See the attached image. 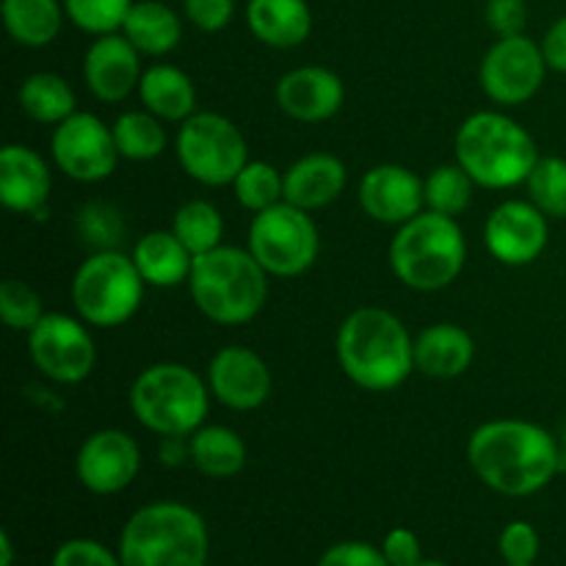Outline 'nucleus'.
Returning <instances> with one entry per match:
<instances>
[{"label":"nucleus","instance_id":"8","mask_svg":"<svg viewBox=\"0 0 566 566\" xmlns=\"http://www.w3.org/2000/svg\"><path fill=\"white\" fill-rule=\"evenodd\" d=\"M147 282L133 258L119 249L92 252L72 276V304L77 318L97 329H116L138 313Z\"/></svg>","mask_w":566,"mask_h":566},{"label":"nucleus","instance_id":"39","mask_svg":"<svg viewBox=\"0 0 566 566\" xmlns=\"http://www.w3.org/2000/svg\"><path fill=\"white\" fill-rule=\"evenodd\" d=\"M53 566H122V562L99 542L70 539L55 551Z\"/></svg>","mask_w":566,"mask_h":566},{"label":"nucleus","instance_id":"25","mask_svg":"<svg viewBox=\"0 0 566 566\" xmlns=\"http://www.w3.org/2000/svg\"><path fill=\"white\" fill-rule=\"evenodd\" d=\"M138 99L160 122H186L188 116L197 114V86L186 72L171 64H155L144 70Z\"/></svg>","mask_w":566,"mask_h":566},{"label":"nucleus","instance_id":"45","mask_svg":"<svg viewBox=\"0 0 566 566\" xmlns=\"http://www.w3.org/2000/svg\"><path fill=\"white\" fill-rule=\"evenodd\" d=\"M160 459L169 468L191 462V442H188V437H164V442H160Z\"/></svg>","mask_w":566,"mask_h":566},{"label":"nucleus","instance_id":"23","mask_svg":"<svg viewBox=\"0 0 566 566\" xmlns=\"http://www.w3.org/2000/svg\"><path fill=\"white\" fill-rule=\"evenodd\" d=\"M130 258L142 280L153 287H177L191 280L193 254L175 235V230L144 232Z\"/></svg>","mask_w":566,"mask_h":566},{"label":"nucleus","instance_id":"24","mask_svg":"<svg viewBox=\"0 0 566 566\" xmlns=\"http://www.w3.org/2000/svg\"><path fill=\"white\" fill-rule=\"evenodd\" d=\"M247 22L254 39L276 50L304 44L313 31V11L307 0H249Z\"/></svg>","mask_w":566,"mask_h":566},{"label":"nucleus","instance_id":"6","mask_svg":"<svg viewBox=\"0 0 566 566\" xmlns=\"http://www.w3.org/2000/svg\"><path fill=\"white\" fill-rule=\"evenodd\" d=\"M468 260V241L451 216L423 210L398 227L390 243V269L407 287L434 293L459 280Z\"/></svg>","mask_w":566,"mask_h":566},{"label":"nucleus","instance_id":"28","mask_svg":"<svg viewBox=\"0 0 566 566\" xmlns=\"http://www.w3.org/2000/svg\"><path fill=\"white\" fill-rule=\"evenodd\" d=\"M59 0H3V25L22 48H48L64 22Z\"/></svg>","mask_w":566,"mask_h":566},{"label":"nucleus","instance_id":"18","mask_svg":"<svg viewBox=\"0 0 566 566\" xmlns=\"http://www.w3.org/2000/svg\"><path fill=\"white\" fill-rule=\"evenodd\" d=\"M142 75V53L125 33L97 36L83 55V81L103 103H122L130 97L138 92Z\"/></svg>","mask_w":566,"mask_h":566},{"label":"nucleus","instance_id":"20","mask_svg":"<svg viewBox=\"0 0 566 566\" xmlns=\"http://www.w3.org/2000/svg\"><path fill=\"white\" fill-rule=\"evenodd\" d=\"M53 175L42 155L25 144H6L0 149V202L11 213L48 216Z\"/></svg>","mask_w":566,"mask_h":566},{"label":"nucleus","instance_id":"17","mask_svg":"<svg viewBox=\"0 0 566 566\" xmlns=\"http://www.w3.org/2000/svg\"><path fill=\"white\" fill-rule=\"evenodd\" d=\"M359 205L374 221L401 227L423 213V180L407 166L379 164L359 180Z\"/></svg>","mask_w":566,"mask_h":566},{"label":"nucleus","instance_id":"4","mask_svg":"<svg viewBox=\"0 0 566 566\" xmlns=\"http://www.w3.org/2000/svg\"><path fill=\"white\" fill-rule=\"evenodd\" d=\"M193 304L208 321L243 326L260 315L269 298V274L249 249L224 247L193 258L188 280Z\"/></svg>","mask_w":566,"mask_h":566},{"label":"nucleus","instance_id":"22","mask_svg":"<svg viewBox=\"0 0 566 566\" xmlns=\"http://www.w3.org/2000/svg\"><path fill=\"white\" fill-rule=\"evenodd\" d=\"M475 343L459 324H431L415 337V370L429 379H457L473 365Z\"/></svg>","mask_w":566,"mask_h":566},{"label":"nucleus","instance_id":"16","mask_svg":"<svg viewBox=\"0 0 566 566\" xmlns=\"http://www.w3.org/2000/svg\"><path fill=\"white\" fill-rule=\"evenodd\" d=\"M210 396L227 409L252 412L271 396V370L258 352L247 346H227L208 365Z\"/></svg>","mask_w":566,"mask_h":566},{"label":"nucleus","instance_id":"33","mask_svg":"<svg viewBox=\"0 0 566 566\" xmlns=\"http://www.w3.org/2000/svg\"><path fill=\"white\" fill-rule=\"evenodd\" d=\"M232 191H235L238 205H243L252 213H260V210L274 208L276 202L285 199V171L276 169L274 164H265V160H249L232 182Z\"/></svg>","mask_w":566,"mask_h":566},{"label":"nucleus","instance_id":"42","mask_svg":"<svg viewBox=\"0 0 566 566\" xmlns=\"http://www.w3.org/2000/svg\"><path fill=\"white\" fill-rule=\"evenodd\" d=\"M486 22L501 36H517L528 22V6L525 0H486Z\"/></svg>","mask_w":566,"mask_h":566},{"label":"nucleus","instance_id":"36","mask_svg":"<svg viewBox=\"0 0 566 566\" xmlns=\"http://www.w3.org/2000/svg\"><path fill=\"white\" fill-rule=\"evenodd\" d=\"M133 3L136 0H64V11L75 28L92 36H105L122 31Z\"/></svg>","mask_w":566,"mask_h":566},{"label":"nucleus","instance_id":"5","mask_svg":"<svg viewBox=\"0 0 566 566\" xmlns=\"http://www.w3.org/2000/svg\"><path fill=\"white\" fill-rule=\"evenodd\" d=\"M208 551L202 514L177 501L142 506L119 536L122 566H208Z\"/></svg>","mask_w":566,"mask_h":566},{"label":"nucleus","instance_id":"10","mask_svg":"<svg viewBox=\"0 0 566 566\" xmlns=\"http://www.w3.org/2000/svg\"><path fill=\"white\" fill-rule=\"evenodd\" d=\"M247 249L269 276H282V280L302 276L318 258V227L310 219V210L282 199L274 208L254 213Z\"/></svg>","mask_w":566,"mask_h":566},{"label":"nucleus","instance_id":"9","mask_svg":"<svg viewBox=\"0 0 566 566\" xmlns=\"http://www.w3.org/2000/svg\"><path fill=\"white\" fill-rule=\"evenodd\" d=\"M177 160L182 171L202 186H232L249 164V144L232 119L216 111H197L180 122Z\"/></svg>","mask_w":566,"mask_h":566},{"label":"nucleus","instance_id":"29","mask_svg":"<svg viewBox=\"0 0 566 566\" xmlns=\"http://www.w3.org/2000/svg\"><path fill=\"white\" fill-rule=\"evenodd\" d=\"M17 99H20V108L25 111V116H31L39 125L55 127L77 111L75 92L55 72H33V75H28L22 81L20 92H17Z\"/></svg>","mask_w":566,"mask_h":566},{"label":"nucleus","instance_id":"3","mask_svg":"<svg viewBox=\"0 0 566 566\" xmlns=\"http://www.w3.org/2000/svg\"><path fill=\"white\" fill-rule=\"evenodd\" d=\"M453 153L475 186L492 191L523 186L539 160L534 136L501 111H479L468 116L453 138Z\"/></svg>","mask_w":566,"mask_h":566},{"label":"nucleus","instance_id":"27","mask_svg":"<svg viewBox=\"0 0 566 566\" xmlns=\"http://www.w3.org/2000/svg\"><path fill=\"white\" fill-rule=\"evenodd\" d=\"M191 464L208 479H235L247 468V442L227 426H202L188 437Z\"/></svg>","mask_w":566,"mask_h":566},{"label":"nucleus","instance_id":"37","mask_svg":"<svg viewBox=\"0 0 566 566\" xmlns=\"http://www.w3.org/2000/svg\"><path fill=\"white\" fill-rule=\"evenodd\" d=\"M0 318L9 329L31 332L44 318L42 296L22 280H6L0 285Z\"/></svg>","mask_w":566,"mask_h":566},{"label":"nucleus","instance_id":"41","mask_svg":"<svg viewBox=\"0 0 566 566\" xmlns=\"http://www.w3.org/2000/svg\"><path fill=\"white\" fill-rule=\"evenodd\" d=\"M318 566H390V562L381 547L368 542H337L318 558Z\"/></svg>","mask_w":566,"mask_h":566},{"label":"nucleus","instance_id":"43","mask_svg":"<svg viewBox=\"0 0 566 566\" xmlns=\"http://www.w3.org/2000/svg\"><path fill=\"white\" fill-rule=\"evenodd\" d=\"M381 553L390 566H415L423 562L420 539L412 528H392L381 542Z\"/></svg>","mask_w":566,"mask_h":566},{"label":"nucleus","instance_id":"46","mask_svg":"<svg viewBox=\"0 0 566 566\" xmlns=\"http://www.w3.org/2000/svg\"><path fill=\"white\" fill-rule=\"evenodd\" d=\"M0 566H14V545L9 531H0Z\"/></svg>","mask_w":566,"mask_h":566},{"label":"nucleus","instance_id":"15","mask_svg":"<svg viewBox=\"0 0 566 566\" xmlns=\"http://www.w3.org/2000/svg\"><path fill=\"white\" fill-rule=\"evenodd\" d=\"M551 224L531 199H509L497 205L484 224V243L503 265H528L545 252Z\"/></svg>","mask_w":566,"mask_h":566},{"label":"nucleus","instance_id":"30","mask_svg":"<svg viewBox=\"0 0 566 566\" xmlns=\"http://www.w3.org/2000/svg\"><path fill=\"white\" fill-rule=\"evenodd\" d=\"M114 130L116 149L125 160H153L158 158L166 149V130L164 122L155 114L144 111H125V114L116 116V122L111 125Z\"/></svg>","mask_w":566,"mask_h":566},{"label":"nucleus","instance_id":"2","mask_svg":"<svg viewBox=\"0 0 566 566\" xmlns=\"http://www.w3.org/2000/svg\"><path fill=\"white\" fill-rule=\"evenodd\" d=\"M337 363L368 392H390L415 370V340L403 321L381 307H359L337 329Z\"/></svg>","mask_w":566,"mask_h":566},{"label":"nucleus","instance_id":"26","mask_svg":"<svg viewBox=\"0 0 566 566\" xmlns=\"http://www.w3.org/2000/svg\"><path fill=\"white\" fill-rule=\"evenodd\" d=\"M122 33L142 55H166L180 44L182 22L160 0H136L125 17Z\"/></svg>","mask_w":566,"mask_h":566},{"label":"nucleus","instance_id":"38","mask_svg":"<svg viewBox=\"0 0 566 566\" xmlns=\"http://www.w3.org/2000/svg\"><path fill=\"white\" fill-rule=\"evenodd\" d=\"M501 556L506 564H534L539 556V534L531 523L514 520L501 531Z\"/></svg>","mask_w":566,"mask_h":566},{"label":"nucleus","instance_id":"7","mask_svg":"<svg viewBox=\"0 0 566 566\" xmlns=\"http://www.w3.org/2000/svg\"><path fill=\"white\" fill-rule=\"evenodd\" d=\"M130 409L138 423L153 434L191 437L208 418L210 387L188 365H149L133 381Z\"/></svg>","mask_w":566,"mask_h":566},{"label":"nucleus","instance_id":"47","mask_svg":"<svg viewBox=\"0 0 566 566\" xmlns=\"http://www.w3.org/2000/svg\"><path fill=\"white\" fill-rule=\"evenodd\" d=\"M415 566H448V564H440V562H420V564H415Z\"/></svg>","mask_w":566,"mask_h":566},{"label":"nucleus","instance_id":"1","mask_svg":"<svg viewBox=\"0 0 566 566\" xmlns=\"http://www.w3.org/2000/svg\"><path fill=\"white\" fill-rule=\"evenodd\" d=\"M468 459L473 473L506 497L536 495L562 470V451L551 431L517 418L479 426L468 440Z\"/></svg>","mask_w":566,"mask_h":566},{"label":"nucleus","instance_id":"44","mask_svg":"<svg viewBox=\"0 0 566 566\" xmlns=\"http://www.w3.org/2000/svg\"><path fill=\"white\" fill-rule=\"evenodd\" d=\"M542 53H545V61L551 70L566 75V17L547 28L545 39H542Z\"/></svg>","mask_w":566,"mask_h":566},{"label":"nucleus","instance_id":"14","mask_svg":"<svg viewBox=\"0 0 566 566\" xmlns=\"http://www.w3.org/2000/svg\"><path fill=\"white\" fill-rule=\"evenodd\" d=\"M142 451L122 429H99L83 440L75 457L77 481L94 495H116L136 481Z\"/></svg>","mask_w":566,"mask_h":566},{"label":"nucleus","instance_id":"32","mask_svg":"<svg viewBox=\"0 0 566 566\" xmlns=\"http://www.w3.org/2000/svg\"><path fill=\"white\" fill-rule=\"evenodd\" d=\"M475 180L459 164H442L423 180L426 208L442 216H462L473 202Z\"/></svg>","mask_w":566,"mask_h":566},{"label":"nucleus","instance_id":"35","mask_svg":"<svg viewBox=\"0 0 566 566\" xmlns=\"http://www.w3.org/2000/svg\"><path fill=\"white\" fill-rule=\"evenodd\" d=\"M77 235L86 247L94 252H105V249H116L125 238V219H122L119 208L108 202H88L77 210Z\"/></svg>","mask_w":566,"mask_h":566},{"label":"nucleus","instance_id":"21","mask_svg":"<svg viewBox=\"0 0 566 566\" xmlns=\"http://www.w3.org/2000/svg\"><path fill=\"white\" fill-rule=\"evenodd\" d=\"M348 171L329 153H310L285 171V202L302 210H318L346 191Z\"/></svg>","mask_w":566,"mask_h":566},{"label":"nucleus","instance_id":"13","mask_svg":"<svg viewBox=\"0 0 566 566\" xmlns=\"http://www.w3.org/2000/svg\"><path fill=\"white\" fill-rule=\"evenodd\" d=\"M50 153H53L55 166L77 182L108 180L122 158L114 130L99 116L86 114V111H75L70 119L53 127Z\"/></svg>","mask_w":566,"mask_h":566},{"label":"nucleus","instance_id":"34","mask_svg":"<svg viewBox=\"0 0 566 566\" xmlns=\"http://www.w3.org/2000/svg\"><path fill=\"white\" fill-rule=\"evenodd\" d=\"M528 199L547 219H566V160L539 158L525 180Z\"/></svg>","mask_w":566,"mask_h":566},{"label":"nucleus","instance_id":"40","mask_svg":"<svg viewBox=\"0 0 566 566\" xmlns=\"http://www.w3.org/2000/svg\"><path fill=\"white\" fill-rule=\"evenodd\" d=\"M186 17L199 31L216 33L227 28L235 17V0H182Z\"/></svg>","mask_w":566,"mask_h":566},{"label":"nucleus","instance_id":"11","mask_svg":"<svg viewBox=\"0 0 566 566\" xmlns=\"http://www.w3.org/2000/svg\"><path fill=\"white\" fill-rule=\"evenodd\" d=\"M28 352L39 374L55 385H81L97 363L88 324L64 313H44V318L28 332Z\"/></svg>","mask_w":566,"mask_h":566},{"label":"nucleus","instance_id":"12","mask_svg":"<svg viewBox=\"0 0 566 566\" xmlns=\"http://www.w3.org/2000/svg\"><path fill=\"white\" fill-rule=\"evenodd\" d=\"M547 61L542 44L517 36H501L481 59L479 81L486 97L497 105H523L542 88L547 75Z\"/></svg>","mask_w":566,"mask_h":566},{"label":"nucleus","instance_id":"31","mask_svg":"<svg viewBox=\"0 0 566 566\" xmlns=\"http://www.w3.org/2000/svg\"><path fill=\"white\" fill-rule=\"evenodd\" d=\"M171 230L188 247L193 258L205 252H213L221 247L224 238V219H221L219 208L205 199H191V202L180 205L171 219Z\"/></svg>","mask_w":566,"mask_h":566},{"label":"nucleus","instance_id":"19","mask_svg":"<svg viewBox=\"0 0 566 566\" xmlns=\"http://www.w3.org/2000/svg\"><path fill=\"white\" fill-rule=\"evenodd\" d=\"M346 103V86L340 75L326 66H298L285 72L276 83V105L296 122H326Z\"/></svg>","mask_w":566,"mask_h":566},{"label":"nucleus","instance_id":"48","mask_svg":"<svg viewBox=\"0 0 566 566\" xmlns=\"http://www.w3.org/2000/svg\"><path fill=\"white\" fill-rule=\"evenodd\" d=\"M506 566H534V564H506Z\"/></svg>","mask_w":566,"mask_h":566}]
</instances>
